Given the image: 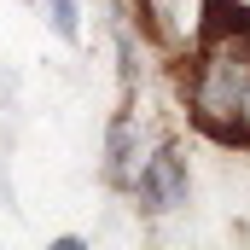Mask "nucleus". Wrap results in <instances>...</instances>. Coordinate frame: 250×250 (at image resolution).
Returning a JSON list of instances; mask_svg holds the SVG:
<instances>
[{"mask_svg":"<svg viewBox=\"0 0 250 250\" xmlns=\"http://www.w3.org/2000/svg\"><path fill=\"white\" fill-rule=\"evenodd\" d=\"M134 198H140V209H151V215H169V209H181L187 204V192H192V181H187V157L169 146V140H157L151 146V157H146V169L134 175Z\"/></svg>","mask_w":250,"mask_h":250,"instance_id":"nucleus-1","label":"nucleus"},{"mask_svg":"<svg viewBox=\"0 0 250 250\" xmlns=\"http://www.w3.org/2000/svg\"><path fill=\"white\" fill-rule=\"evenodd\" d=\"M239 146H250V87H245V105H239Z\"/></svg>","mask_w":250,"mask_h":250,"instance_id":"nucleus-4","label":"nucleus"},{"mask_svg":"<svg viewBox=\"0 0 250 250\" xmlns=\"http://www.w3.org/2000/svg\"><path fill=\"white\" fill-rule=\"evenodd\" d=\"M151 146H157V134H146L140 117H134V105H123L117 123H111V134H105V181L128 192V187H134V175L146 169Z\"/></svg>","mask_w":250,"mask_h":250,"instance_id":"nucleus-2","label":"nucleus"},{"mask_svg":"<svg viewBox=\"0 0 250 250\" xmlns=\"http://www.w3.org/2000/svg\"><path fill=\"white\" fill-rule=\"evenodd\" d=\"M47 18H53V29H59L64 41H82V29H76V0H47Z\"/></svg>","mask_w":250,"mask_h":250,"instance_id":"nucleus-3","label":"nucleus"}]
</instances>
